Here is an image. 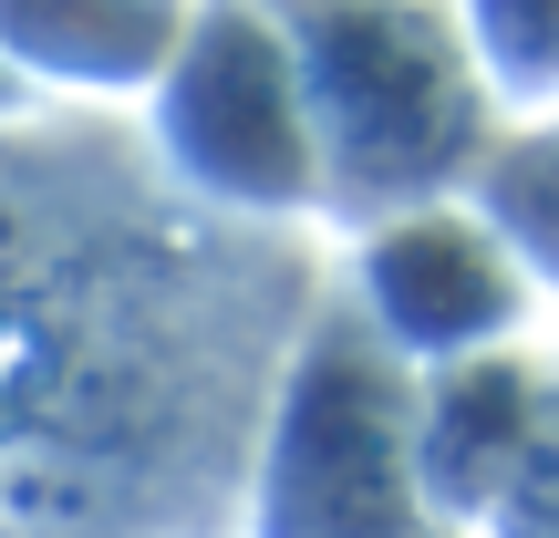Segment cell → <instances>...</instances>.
<instances>
[{"label": "cell", "mask_w": 559, "mask_h": 538, "mask_svg": "<svg viewBox=\"0 0 559 538\" xmlns=\"http://www.w3.org/2000/svg\"><path fill=\"white\" fill-rule=\"evenodd\" d=\"M415 362L362 321V300H311L270 383L249 456V538H425L415 487Z\"/></svg>", "instance_id": "cell-3"}, {"label": "cell", "mask_w": 559, "mask_h": 538, "mask_svg": "<svg viewBox=\"0 0 559 538\" xmlns=\"http://www.w3.org/2000/svg\"><path fill=\"white\" fill-rule=\"evenodd\" d=\"M498 528L559 538V362H549V383H539V425H528V456H519V487H508Z\"/></svg>", "instance_id": "cell-10"}, {"label": "cell", "mask_w": 559, "mask_h": 538, "mask_svg": "<svg viewBox=\"0 0 559 538\" xmlns=\"http://www.w3.org/2000/svg\"><path fill=\"white\" fill-rule=\"evenodd\" d=\"M425 538H456V528H425Z\"/></svg>", "instance_id": "cell-12"}, {"label": "cell", "mask_w": 559, "mask_h": 538, "mask_svg": "<svg viewBox=\"0 0 559 538\" xmlns=\"http://www.w3.org/2000/svg\"><path fill=\"white\" fill-rule=\"evenodd\" d=\"M290 32L300 104L321 145V207L383 228L404 207H445L487 166V94L456 32V0H270Z\"/></svg>", "instance_id": "cell-2"}, {"label": "cell", "mask_w": 559, "mask_h": 538, "mask_svg": "<svg viewBox=\"0 0 559 538\" xmlns=\"http://www.w3.org/2000/svg\"><path fill=\"white\" fill-rule=\"evenodd\" d=\"M477 218L528 260V279H539V270L559 279V104L528 124V135H498V145H487V166H477Z\"/></svg>", "instance_id": "cell-8"}, {"label": "cell", "mask_w": 559, "mask_h": 538, "mask_svg": "<svg viewBox=\"0 0 559 538\" xmlns=\"http://www.w3.org/2000/svg\"><path fill=\"white\" fill-rule=\"evenodd\" d=\"M353 300H362V321L425 373V362H466V352L519 342L539 279H528V260L477 218V207H404V218H383L373 239H362Z\"/></svg>", "instance_id": "cell-5"}, {"label": "cell", "mask_w": 559, "mask_h": 538, "mask_svg": "<svg viewBox=\"0 0 559 538\" xmlns=\"http://www.w3.org/2000/svg\"><path fill=\"white\" fill-rule=\"evenodd\" d=\"M0 115H21V83H11V73H0Z\"/></svg>", "instance_id": "cell-11"}, {"label": "cell", "mask_w": 559, "mask_h": 538, "mask_svg": "<svg viewBox=\"0 0 559 538\" xmlns=\"http://www.w3.org/2000/svg\"><path fill=\"white\" fill-rule=\"evenodd\" d=\"M145 156L166 166L177 198L249 228L321 207L311 104H300V62H290V32L270 21V0H198L187 11L177 62L145 94Z\"/></svg>", "instance_id": "cell-4"}, {"label": "cell", "mask_w": 559, "mask_h": 538, "mask_svg": "<svg viewBox=\"0 0 559 538\" xmlns=\"http://www.w3.org/2000/svg\"><path fill=\"white\" fill-rule=\"evenodd\" d=\"M539 383L549 362L498 342V352H466V362H425L415 383V487H425V518L436 528H498L508 487H519L528 456V425H539Z\"/></svg>", "instance_id": "cell-6"}, {"label": "cell", "mask_w": 559, "mask_h": 538, "mask_svg": "<svg viewBox=\"0 0 559 538\" xmlns=\"http://www.w3.org/2000/svg\"><path fill=\"white\" fill-rule=\"evenodd\" d=\"M187 11L198 0H0V73L21 83V104H145L156 73L177 62Z\"/></svg>", "instance_id": "cell-7"}, {"label": "cell", "mask_w": 559, "mask_h": 538, "mask_svg": "<svg viewBox=\"0 0 559 538\" xmlns=\"http://www.w3.org/2000/svg\"><path fill=\"white\" fill-rule=\"evenodd\" d=\"M311 321L280 228L177 198L115 115H0V538H218Z\"/></svg>", "instance_id": "cell-1"}, {"label": "cell", "mask_w": 559, "mask_h": 538, "mask_svg": "<svg viewBox=\"0 0 559 538\" xmlns=\"http://www.w3.org/2000/svg\"><path fill=\"white\" fill-rule=\"evenodd\" d=\"M456 32L498 104H559V0H456Z\"/></svg>", "instance_id": "cell-9"}]
</instances>
